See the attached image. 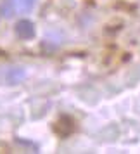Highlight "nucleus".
I'll list each match as a JSON object with an SVG mask.
<instances>
[{
    "mask_svg": "<svg viewBox=\"0 0 140 154\" xmlns=\"http://www.w3.org/2000/svg\"><path fill=\"white\" fill-rule=\"evenodd\" d=\"M24 78H26V71H24V68L14 66V68H9V69L5 71V82H7L9 85L21 83Z\"/></svg>",
    "mask_w": 140,
    "mask_h": 154,
    "instance_id": "1",
    "label": "nucleus"
},
{
    "mask_svg": "<svg viewBox=\"0 0 140 154\" xmlns=\"http://www.w3.org/2000/svg\"><path fill=\"white\" fill-rule=\"evenodd\" d=\"M16 33L17 36H21L23 40H28L31 36L35 35V26H33V23L28 21V19H23L16 24Z\"/></svg>",
    "mask_w": 140,
    "mask_h": 154,
    "instance_id": "2",
    "label": "nucleus"
},
{
    "mask_svg": "<svg viewBox=\"0 0 140 154\" xmlns=\"http://www.w3.org/2000/svg\"><path fill=\"white\" fill-rule=\"evenodd\" d=\"M56 130L61 133V135H68V133H71L73 132V123H71V119L69 118H61L59 121H57Z\"/></svg>",
    "mask_w": 140,
    "mask_h": 154,
    "instance_id": "3",
    "label": "nucleus"
},
{
    "mask_svg": "<svg viewBox=\"0 0 140 154\" xmlns=\"http://www.w3.org/2000/svg\"><path fill=\"white\" fill-rule=\"evenodd\" d=\"M14 5L17 12H29L35 5V0H14Z\"/></svg>",
    "mask_w": 140,
    "mask_h": 154,
    "instance_id": "4",
    "label": "nucleus"
},
{
    "mask_svg": "<svg viewBox=\"0 0 140 154\" xmlns=\"http://www.w3.org/2000/svg\"><path fill=\"white\" fill-rule=\"evenodd\" d=\"M0 12H2V16H5V17H12V16L16 14L14 2H4V4L0 5Z\"/></svg>",
    "mask_w": 140,
    "mask_h": 154,
    "instance_id": "5",
    "label": "nucleus"
}]
</instances>
